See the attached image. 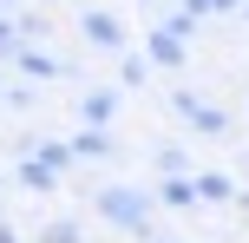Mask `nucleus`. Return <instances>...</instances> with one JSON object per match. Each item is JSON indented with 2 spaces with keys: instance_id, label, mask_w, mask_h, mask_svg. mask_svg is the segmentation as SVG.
<instances>
[{
  "instance_id": "1a4fd4ad",
  "label": "nucleus",
  "mask_w": 249,
  "mask_h": 243,
  "mask_svg": "<svg viewBox=\"0 0 249 243\" xmlns=\"http://www.w3.org/2000/svg\"><path fill=\"white\" fill-rule=\"evenodd\" d=\"M158 197H164V204H197V184H190V178H164Z\"/></svg>"
},
{
  "instance_id": "2eb2a0df",
  "label": "nucleus",
  "mask_w": 249,
  "mask_h": 243,
  "mask_svg": "<svg viewBox=\"0 0 249 243\" xmlns=\"http://www.w3.org/2000/svg\"><path fill=\"white\" fill-rule=\"evenodd\" d=\"M0 243H13V230H0Z\"/></svg>"
},
{
  "instance_id": "f8f14e48",
  "label": "nucleus",
  "mask_w": 249,
  "mask_h": 243,
  "mask_svg": "<svg viewBox=\"0 0 249 243\" xmlns=\"http://www.w3.org/2000/svg\"><path fill=\"white\" fill-rule=\"evenodd\" d=\"M158 171H164V178H184V151H171V145H164V151H158Z\"/></svg>"
},
{
  "instance_id": "f3484780",
  "label": "nucleus",
  "mask_w": 249,
  "mask_h": 243,
  "mask_svg": "<svg viewBox=\"0 0 249 243\" xmlns=\"http://www.w3.org/2000/svg\"><path fill=\"white\" fill-rule=\"evenodd\" d=\"M0 92H7V86H0Z\"/></svg>"
},
{
  "instance_id": "39448f33",
  "label": "nucleus",
  "mask_w": 249,
  "mask_h": 243,
  "mask_svg": "<svg viewBox=\"0 0 249 243\" xmlns=\"http://www.w3.org/2000/svg\"><path fill=\"white\" fill-rule=\"evenodd\" d=\"M151 66H184V39H177L171 26H158V33H151Z\"/></svg>"
},
{
  "instance_id": "f257e3e1",
  "label": "nucleus",
  "mask_w": 249,
  "mask_h": 243,
  "mask_svg": "<svg viewBox=\"0 0 249 243\" xmlns=\"http://www.w3.org/2000/svg\"><path fill=\"white\" fill-rule=\"evenodd\" d=\"M99 217L118 224L124 237H151V197L131 184H112V191H99Z\"/></svg>"
},
{
  "instance_id": "0eeeda50",
  "label": "nucleus",
  "mask_w": 249,
  "mask_h": 243,
  "mask_svg": "<svg viewBox=\"0 0 249 243\" xmlns=\"http://www.w3.org/2000/svg\"><path fill=\"white\" fill-rule=\"evenodd\" d=\"M79 112H86V125H105V118L118 112V92H86V105H79Z\"/></svg>"
},
{
  "instance_id": "6e6552de",
  "label": "nucleus",
  "mask_w": 249,
  "mask_h": 243,
  "mask_svg": "<svg viewBox=\"0 0 249 243\" xmlns=\"http://www.w3.org/2000/svg\"><path fill=\"white\" fill-rule=\"evenodd\" d=\"M105 151H112V138H105L99 125H92V131H79V138H72V158H105Z\"/></svg>"
},
{
  "instance_id": "9d476101",
  "label": "nucleus",
  "mask_w": 249,
  "mask_h": 243,
  "mask_svg": "<svg viewBox=\"0 0 249 243\" xmlns=\"http://www.w3.org/2000/svg\"><path fill=\"white\" fill-rule=\"evenodd\" d=\"M151 79V53H131V59H124V86H144Z\"/></svg>"
},
{
  "instance_id": "7ed1b4c3",
  "label": "nucleus",
  "mask_w": 249,
  "mask_h": 243,
  "mask_svg": "<svg viewBox=\"0 0 249 243\" xmlns=\"http://www.w3.org/2000/svg\"><path fill=\"white\" fill-rule=\"evenodd\" d=\"M79 26H86V39H92V46H112V53H124V26L112 20V13H99V7H92V13H79Z\"/></svg>"
},
{
  "instance_id": "dca6fc26",
  "label": "nucleus",
  "mask_w": 249,
  "mask_h": 243,
  "mask_svg": "<svg viewBox=\"0 0 249 243\" xmlns=\"http://www.w3.org/2000/svg\"><path fill=\"white\" fill-rule=\"evenodd\" d=\"M0 7H13V0H0Z\"/></svg>"
},
{
  "instance_id": "ddd939ff",
  "label": "nucleus",
  "mask_w": 249,
  "mask_h": 243,
  "mask_svg": "<svg viewBox=\"0 0 249 243\" xmlns=\"http://www.w3.org/2000/svg\"><path fill=\"white\" fill-rule=\"evenodd\" d=\"M46 243H79V230H72V224H53V230H46Z\"/></svg>"
},
{
  "instance_id": "20e7f679",
  "label": "nucleus",
  "mask_w": 249,
  "mask_h": 243,
  "mask_svg": "<svg viewBox=\"0 0 249 243\" xmlns=\"http://www.w3.org/2000/svg\"><path fill=\"white\" fill-rule=\"evenodd\" d=\"M13 73H26V79H59V66H53V53L20 46V53H13Z\"/></svg>"
},
{
  "instance_id": "4468645a",
  "label": "nucleus",
  "mask_w": 249,
  "mask_h": 243,
  "mask_svg": "<svg viewBox=\"0 0 249 243\" xmlns=\"http://www.w3.org/2000/svg\"><path fill=\"white\" fill-rule=\"evenodd\" d=\"M184 7H190V13H210V7H216V0H184Z\"/></svg>"
},
{
  "instance_id": "9b49d317",
  "label": "nucleus",
  "mask_w": 249,
  "mask_h": 243,
  "mask_svg": "<svg viewBox=\"0 0 249 243\" xmlns=\"http://www.w3.org/2000/svg\"><path fill=\"white\" fill-rule=\"evenodd\" d=\"M197 197H210V204H216V197H230V178H216V171H210V178H197Z\"/></svg>"
},
{
  "instance_id": "423d86ee",
  "label": "nucleus",
  "mask_w": 249,
  "mask_h": 243,
  "mask_svg": "<svg viewBox=\"0 0 249 243\" xmlns=\"http://www.w3.org/2000/svg\"><path fill=\"white\" fill-rule=\"evenodd\" d=\"M20 184H26V191H53V184H59V165H46V158H26V165H20Z\"/></svg>"
},
{
  "instance_id": "f03ea898",
  "label": "nucleus",
  "mask_w": 249,
  "mask_h": 243,
  "mask_svg": "<svg viewBox=\"0 0 249 243\" xmlns=\"http://www.w3.org/2000/svg\"><path fill=\"white\" fill-rule=\"evenodd\" d=\"M171 112H184V118H197V131H223L230 118L216 112V105H203L197 92H171Z\"/></svg>"
}]
</instances>
